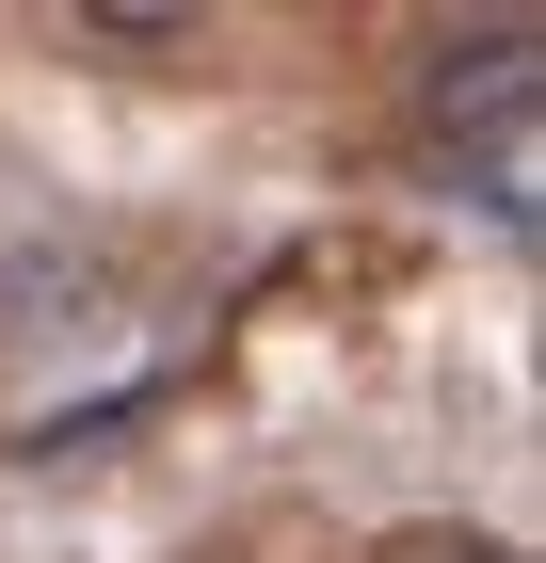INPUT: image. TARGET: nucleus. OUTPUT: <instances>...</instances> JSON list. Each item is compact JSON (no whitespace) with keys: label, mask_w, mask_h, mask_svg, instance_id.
Here are the masks:
<instances>
[{"label":"nucleus","mask_w":546,"mask_h":563,"mask_svg":"<svg viewBox=\"0 0 546 563\" xmlns=\"http://www.w3.org/2000/svg\"><path fill=\"white\" fill-rule=\"evenodd\" d=\"M466 563H514V548H466Z\"/></svg>","instance_id":"obj_2"},{"label":"nucleus","mask_w":546,"mask_h":563,"mask_svg":"<svg viewBox=\"0 0 546 563\" xmlns=\"http://www.w3.org/2000/svg\"><path fill=\"white\" fill-rule=\"evenodd\" d=\"M531 81H546V33H531V16H482V33H434L419 48V113H434V130H514V113H531Z\"/></svg>","instance_id":"obj_1"}]
</instances>
